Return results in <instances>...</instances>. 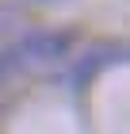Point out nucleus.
Listing matches in <instances>:
<instances>
[{
    "label": "nucleus",
    "instance_id": "nucleus-1",
    "mask_svg": "<svg viewBox=\"0 0 130 134\" xmlns=\"http://www.w3.org/2000/svg\"><path fill=\"white\" fill-rule=\"evenodd\" d=\"M69 42H73L69 31H35V35H27V38H19L4 58H0V81L58 62L61 54L69 50Z\"/></svg>",
    "mask_w": 130,
    "mask_h": 134
},
{
    "label": "nucleus",
    "instance_id": "nucleus-2",
    "mask_svg": "<svg viewBox=\"0 0 130 134\" xmlns=\"http://www.w3.org/2000/svg\"><path fill=\"white\" fill-rule=\"evenodd\" d=\"M111 62H122V46H92V50H84V58L77 62V69H73V84H88L96 73L103 69V65Z\"/></svg>",
    "mask_w": 130,
    "mask_h": 134
}]
</instances>
